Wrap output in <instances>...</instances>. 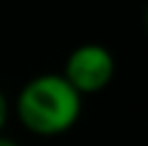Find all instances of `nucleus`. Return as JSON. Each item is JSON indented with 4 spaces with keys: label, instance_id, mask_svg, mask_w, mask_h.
Segmentation results:
<instances>
[{
    "label": "nucleus",
    "instance_id": "f257e3e1",
    "mask_svg": "<svg viewBox=\"0 0 148 146\" xmlns=\"http://www.w3.org/2000/svg\"><path fill=\"white\" fill-rule=\"evenodd\" d=\"M10 107L29 133L52 138L68 133L78 123L83 97L60 73H42L21 86Z\"/></svg>",
    "mask_w": 148,
    "mask_h": 146
},
{
    "label": "nucleus",
    "instance_id": "f03ea898",
    "mask_svg": "<svg viewBox=\"0 0 148 146\" xmlns=\"http://www.w3.org/2000/svg\"><path fill=\"white\" fill-rule=\"evenodd\" d=\"M60 76L81 97L99 94L114 78V55L99 42H83L68 55Z\"/></svg>",
    "mask_w": 148,
    "mask_h": 146
},
{
    "label": "nucleus",
    "instance_id": "7ed1b4c3",
    "mask_svg": "<svg viewBox=\"0 0 148 146\" xmlns=\"http://www.w3.org/2000/svg\"><path fill=\"white\" fill-rule=\"evenodd\" d=\"M8 118H10V102H8V97L3 94V89H0V133L5 131Z\"/></svg>",
    "mask_w": 148,
    "mask_h": 146
},
{
    "label": "nucleus",
    "instance_id": "20e7f679",
    "mask_svg": "<svg viewBox=\"0 0 148 146\" xmlns=\"http://www.w3.org/2000/svg\"><path fill=\"white\" fill-rule=\"evenodd\" d=\"M0 146H18V141L10 138V136H5V133H0Z\"/></svg>",
    "mask_w": 148,
    "mask_h": 146
}]
</instances>
